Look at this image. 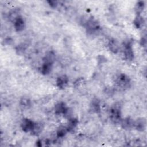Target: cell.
Instances as JSON below:
<instances>
[{"label": "cell", "instance_id": "obj_11", "mask_svg": "<svg viewBox=\"0 0 147 147\" xmlns=\"http://www.w3.org/2000/svg\"><path fill=\"white\" fill-rule=\"evenodd\" d=\"M121 125L125 129H130L133 127L134 121L130 117H126L121 121Z\"/></svg>", "mask_w": 147, "mask_h": 147}, {"label": "cell", "instance_id": "obj_17", "mask_svg": "<svg viewBox=\"0 0 147 147\" xmlns=\"http://www.w3.org/2000/svg\"><path fill=\"white\" fill-rule=\"evenodd\" d=\"M52 67V64L44 62L41 66V72L44 75L48 74L51 71Z\"/></svg>", "mask_w": 147, "mask_h": 147}, {"label": "cell", "instance_id": "obj_13", "mask_svg": "<svg viewBox=\"0 0 147 147\" xmlns=\"http://www.w3.org/2000/svg\"><path fill=\"white\" fill-rule=\"evenodd\" d=\"M108 47L110 51H111L114 53H117L119 49L118 43L114 39H112L109 41Z\"/></svg>", "mask_w": 147, "mask_h": 147}, {"label": "cell", "instance_id": "obj_14", "mask_svg": "<svg viewBox=\"0 0 147 147\" xmlns=\"http://www.w3.org/2000/svg\"><path fill=\"white\" fill-rule=\"evenodd\" d=\"M78 120L75 118H70L68 119L67 126H66L68 130V131H73L78 126Z\"/></svg>", "mask_w": 147, "mask_h": 147}, {"label": "cell", "instance_id": "obj_1", "mask_svg": "<svg viewBox=\"0 0 147 147\" xmlns=\"http://www.w3.org/2000/svg\"><path fill=\"white\" fill-rule=\"evenodd\" d=\"M84 26L86 27L87 32L89 34H95L99 28V22L92 17H89L88 19H86L84 21Z\"/></svg>", "mask_w": 147, "mask_h": 147}, {"label": "cell", "instance_id": "obj_23", "mask_svg": "<svg viewBox=\"0 0 147 147\" xmlns=\"http://www.w3.org/2000/svg\"><path fill=\"white\" fill-rule=\"evenodd\" d=\"M48 2L49 3V5L53 7V8H55L57 7V6L58 5H57V1H48Z\"/></svg>", "mask_w": 147, "mask_h": 147}, {"label": "cell", "instance_id": "obj_19", "mask_svg": "<svg viewBox=\"0 0 147 147\" xmlns=\"http://www.w3.org/2000/svg\"><path fill=\"white\" fill-rule=\"evenodd\" d=\"M145 7V3L143 1H139L137 2L135 6V11L137 15H140L143 11Z\"/></svg>", "mask_w": 147, "mask_h": 147}, {"label": "cell", "instance_id": "obj_16", "mask_svg": "<svg viewBox=\"0 0 147 147\" xmlns=\"http://www.w3.org/2000/svg\"><path fill=\"white\" fill-rule=\"evenodd\" d=\"M90 107L93 112L96 113H99L100 110V106L99 101L97 99H95L94 100H93L91 102Z\"/></svg>", "mask_w": 147, "mask_h": 147}, {"label": "cell", "instance_id": "obj_20", "mask_svg": "<svg viewBox=\"0 0 147 147\" xmlns=\"http://www.w3.org/2000/svg\"><path fill=\"white\" fill-rule=\"evenodd\" d=\"M20 16V11L18 9H14L9 14V18L10 21L14 22Z\"/></svg>", "mask_w": 147, "mask_h": 147}, {"label": "cell", "instance_id": "obj_5", "mask_svg": "<svg viewBox=\"0 0 147 147\" xmlns=\"http://www.w3.org/2000/svg\"><path fill=\"white\" fill-rule=\"evenodd\" d=\"M55 112L57 115L63 114L64 115H68V114H69V110L64 103L60 102L55 105Z\"/></svg>", "mask_w": 147, "mask_h": 147}, {"label": "cell", "instance_id": "obj_18", "mask_svg": "<svg viewBox=\"0 0 147 147\" xmlns=\"http://www.w3.org/2000/svg\"><path fill=\"white\" fill-rule=\"evenodd\" d=\"M67 132H68V130H67V127L61 126L58 128V129L56 131L57 137L59 138H63V137H64L65 136V134H67Z\"/></svg>", "mask_w": 147, "mask_h": 147}, {"label": "cell", "instance_id": "obj_7", "mask_svg": "<svg viewBox=\"0 0 147 147\" xmlns=\"http://www.w3.org/2000/svg\"><path fill=\"white\" fill-rule=\"evenodd\" d=\"M34 122L29 119L24 118L22 120L21 123V127L22 130L25 132H29L31 131Z\"/></svg>", "mask_w": 147, "mask_h": 147}, {"label": "cell", "instance_id": "obj_2", "mask_svg": "<svg viewBox=\"0 0 147 147\" xmlns=\"http://www.w3.org/2000/svg\"><path fill=\"white\" fill-rule=\"evenodd\" d=\"M115 83L118 87L125 90L130 86V79L128 76L125 74H119L116 78Z\"/></svg>", "mask_w": 147, "mask_h": 147}, {"label": "cell", "instance_id": "obj_12", "mask_svg": "<svg viewBox=\"0 0 147 147\" xmlns=\"http://www.w3.org/2000/svg\"><path fill=\"white\" fill-rule=\"evenodd\" d=\"M32 106L31 100L25 97H23L20 101V107L22 110H27L30 108Z\"/></svg>", "mask_w": 147, "mask_h": 147}, {"label": "cell", "instance_id": "obj_6", "mask_svg": "<svg viewBox=\"0 0 147 147\" xmlns=\"http://www.w3.org/2000/svg\"><path fill=\"white\" fill-rule=\"evenodd\" d=\"M133 127L139 131H143L146 128V120L144 118H140L134 121Z\"/></svg>", "mask_w": 147, "mask_h": 147}, {"label": "cell", "instance_id": "obj_21", "mask_svg": "<svg viewBox=\"0 0 147 147\" xmlns=\"http://www.w3.org/2000/svg\"><path fill=\"white\" fill-rule=\"evenodd\" d=\"M144 22L143 18L140 15H137L133 21V24L137 28H140Z\"/></svg>", "mask_w": 147, "mask_h": 147}, {"label": "cell", "instance_id": "obj_10", "mask_svg": "<svg viewBox=\"0 0 147 147\" xmlns=\"http://www.w3.org/2000/svg\"><path fill=\"white\" fill-rule=\"evenodd\" d=\"M44 129V125L41 122H34L32 129L30 131L32 134L34 136L40 134Z\"/></svg>", "mask_w": 147, "mask_h": 147}, {"label": "cell", "instance_id": "obj_22", "mask_svg": "<svg viewBox=\"0 0 147 147\" xmlns=\"http://www.w3.org/2000/svg\"><path fill=\"white\" fill-rule=\"evenodd\" d=\"M26 49V45L25 44H21L17 47L16 51L17 52L18 54L21 55L25 52Z\"/></svg>", "mask_w": 147, "mask_h": 147}, {"label": "cell", "instance_id": "obj_3", "mask_svg": "<svg viewBox=\"0 0 147 147\" xmlns=\"http://www.w3.org/2000/svg\"><path fill=\"white\" fill-rule=\"evenodd\" d=\"M111 120L114 123H119L121 121V111L119 105L115 104L113 106L110 111Z\"/></svg>", "mask_w": 147, "mask_h": 147}, {"label": "cell", "instance_id": "obj_9", "mask_svg": "<svg viewBox=\"0 0 147 147\" xmlns=\"http://www.w3.org/2000/svg\"><path fill=\"white\" fill-rule=\"evenodd\" d=\"M14 26L17 32H21L24 30L25 26V23L21 16H20L14 22Z\"/></svg>", "mask_w": 147, "mask_h": 147}, {"label": "cell", "instance_id": "obj_8", "mask_svg": "<svg viewBox=\"0 0 147 147\" xmlns=\"http://www.w3.org/2000/svg\"><path fill=\"white\" fill-rule=\"evenodd\" d=\"M68 83V78L65 75L59 76L56 80V85L60 89H64V88H65Z\"/></svg>", "mask_w": 147, "mask_h": 147}, {"label": "cell", "instance_id": "obj_4", "mask_svg": "<svg viewBox=\"0 0 147 147\" xmlns=\"http://www.w3.org/2000/svg\"><path fill=\"white\" fill-rule=\"evenodd\" d=\"M123 54L127 60H132L134 58V52L132 47V43L130 41H127L123 44Z\"/></svg>", "mask_w": 147, "mask_h": 147}, {"label": "cell", "instance_id": "obj_15", "mask_svg": "<svg viewBox=\"0 0 147 147\" xmlns=\"http://www.w3.org/2000/svg\"><path fill=\"white\" fill-rule=\"evenodd\" d=\"M55 60V55L53 52H48L43 59L44 62L53 64Z\"/></svg>", "mask_w": 147, "mask_h": 147}]
</instances>
